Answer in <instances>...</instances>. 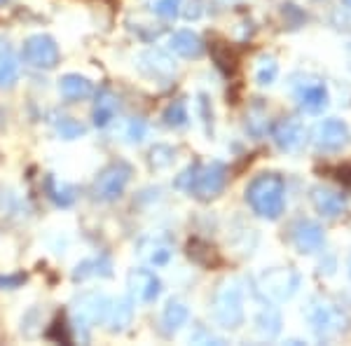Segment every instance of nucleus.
I'll list each match as a JSON object with an SVG mask.
<instances>
[{
	"mask_svg": "<svg viewBox=\"0 0 351 346\" xmlns=\"http://www.w3.org/2000/svg\"><path fill=\"white\" fill-rule=\"evenodd\" d=\"M54 129H56V134L61 136V138H66V140H75V138H80V136H84V124H80L77 120H73V117H59V120L54 122Z\"/></svg>",
	"mask_w": 351,
	"mask_h": 346,
	"instance_id": "obj_31",
	"label": "nucleus"
},
{
	"mask_svg": "<svg viewBox=\"0 0 351 346\" xmlns=\"http://www.w3.org/2000/svg\"><path fill=\"white\" fill-rule=\"evenodd\" d=\"M211 54H213L216 66L225 73V75H232V73L237 71V66H239V59H237L234 49H232L228 42H213Z\"/></svg>",
	"mask_w": 351,
	"mask_h": 346,
	"instance_id": "obj_27",
	"label": "nucleus"
},
{
	"mask_svg": "<svg viewBox=\"0 0 351 346\" xmlns=\"http://www.w3.org/2000/svg\"><path fill=\"white\" fill-rule=\"evenodd\" d=\"M309 199L311 206L316 208V213H321L324 218H339V215L347 211V197L337 190H330V187L324 185L311 187Z\"/></svg>",
	"mask_w": 351,
	"mask_h": 346,
	"instance_id": "obj_14",
	"label": "nucleus"
},
{
	"mask_svg": "<svg viewBox=\"0 0 351 346\" xmlns=\"http://www.w3.org/2000/svg\"><path fill=\"white\" fill-rule=\"evenodd\" d=\"M347 61H349V68H351V45L347 47Z\"/></svg>",
	"mask_w": 351,
	"mask_h": 346,
	"instance_id": "obj_41",
	"label": "nucleus"
},
{
	"mask_svg": "<svg viewBox=\"0 0 351 346\" xmlns=\"http://www.w3.org/2000/svg\"><path fill=\"white\" fill-rule=\"evenodd\" d=\"M337 178L342 180V183L351 185V166H342V169H337Z\"/></svg>",
	"mask_w": 351,
	"mask_h": 346,
	"instance_id": "obj_40",
	"label": "nucleus"
},
{
	"mask_svg": "<svg viewBox=\"0 0 351 346\" xmlns=\"http://www.w3.org/2000/svg\"><path fill=\"white\" fill-rule=\"evenodd\" d=\"M45 192H47V197L59 208H68L75 203V187L68 185V183H61V180H56L54 175H47V178H45Z\"/></svg>",
	"mask_w": 351,
	"mask_h": 346,
	"instance_id": "obj_24",
	"label": "nucleus"
},
{
	"mask_svg": "<svg viewBox=\"0 0 351 346\" xmlns=\"http://www.w3.org/2000/svg\"><path fill=\"white\" fill-rule=\"evenodd\" d=\"M197 112H199V117H202L204 132L211 136L213 134V108H211V101H208L206 94L197 96Z\"/></svg>",
	"mask_w": 351,
	"mask_h": 346,
	"instance_id": "obj_33",
	"label": "nucleus"
},
{
	"mask_svg": "<svg viewBox=\"0 0 351 346\" xmlns=\"http://www.w3.org/2000/svg\"><path fill=\"white\" fill-rule=\"evenodd\" d=\"M47 337L49 339H56V342H64V344L71 342V337H68V332H66V323L61 321V319L52 325V330L47 332Z\"/></svg>",
	"mask_w": 351,
	"mask_h": 346,
	"instance_id": "obj_37",
	"label": "nucleus"
},
{
	"mask_svg": "<svg viewBox=\"0 0 351 346\" xmlns=\"http://www.w3.org/2000/svg\"><path fill=\"white\" fill-rule=\"evenodd\" d=\"M311 140L319 150L324 152H339L342 147L349 145L351 132L347 122L337 120V117H328V120L319 122L311 132Z\"/></svg>",
	"mask_w": 351,
	"mask_h": 346,
	"instance_id": "obj_10",
	"label": "nucleus"
},
{
	"mask_svg": "<svg viewBox=\"0 0 351 346\" xmlns=\"http://www.w3.org/2000/svg\"><path fill=\"white\" fill-rule=\"evenodd\" d=\"M26 281V276L24 274H14V276H0V288H19L21 283Z\"/></svg>",
	"mask_w": 351,
	"mask_h": 346,
	"instance_id": "obj_39",
	"label": "nucleus"
},
{
	"mask_svg": "<svg viewBox=\"0 0 351 346\" xmlns=\"http://www.w3.org/2000/svg\"><path fill=\"white\" fill-rule=\"evenodd\" d=\"M117 110H120V101H117V96L112 94L108 87H104L99 94H96V101H94V110H92L94 127L106 129L112 120H115Z\"/></svg>",
	"mask_w": 351,
	"mask_h": 346,
	"instance_id": "obj_16",
	"label": "nucleus"
},
{
	"mask_svg": "<svg viewBox=\"0 0 351 346\" xmlns=\"http://www.w3.org/2000/svg\"><path fill=\"white\" fill-rule=\"evenodd\" d=\"M197 171H199V164H190V166L185 169V171L173 180V185L178 187V190H183V192H190L192 185H195Z\"/></svg>",
	"mask_w": 351,
	"mask_h": 346,
	"instance_id": "obj_35",
	"label": "nucleus"
},
{
	"mask_svg": "<svg viewBox=\"0 0 351 346\" xmlns=\"http://www.w3.org/2000/svg\"><path fill=\"white\" fill-rule=\"evenodd\" d=\"M213 321L225 330H237L243 325L246 309H243V286L239 279H225L218 283L216 293L211 299Z\"/></svg>",
	"mask_w": 351,
	"mask_h": 346,
	"instance_id": "obj_2",
	"label": "nucleus"
},
{
	"mask_svg": "<svg viewBox=\"0 0 351 346\" xmlns=\"http://www.w3.org/2000/svg\"><path fill=\"white\" fill-rule=\"evenodd\" d=\"M138 68L141 73H145L148 77L155 80H169L176 75V64L169 54L160 52V49H148L138 56Z\"/></svg>",
	"mask_w": 351,
	"mask_h": 346,
	"instance_id": "obj_15",
	"label": "nucleus"
},
{
	"mask_svg": "<svg viewBox=\"0 0 351 346\" xmlns=\"http://www.w3.org/2000/svg\"><path fill=\"white\" fill-rule=\"evenodd\" d=\"M291 243L298 253L302 255H309V253H316L324 248L326 243V234H324V227L314 220H295L291 225Z\"/></svg>",
	"mask_w": 351,
	"mask_h": 346,
	"instance_id": "obj_13",
	"label": "nucleus"
},
{
	"mask_svg": "<svg viewBox=\"0 0 351 346\" xmlns=\"http://www.w3.org/2000/svg\"><path fill=\"white\" fill-rule=\"evenodd\" d=\"M188 258L195 264L204 267V269H211V267H218L223 262V258H220V253L216 251V246H211V243L204 241V239H192L188 243Z\"/></svg>",
	"mask_w": 351,
	"mask_h": 346,
	"instance_id": "obj_23",
	"label": "nucleus"
},
{
	"mask_svg": "<svg viewBox=\"0 0 351 346\" xmlns=\"http://www.w3.org/2000/svg\"><path fill=\"white\" fill-rule=\"evenodd\" d=\"M169 49L173 54L183 56V59H199L204 54V42L197 33L192 31H176L171 38H169Z\"/></svg>",
	"mask_w": 351,
	"mask_h": 346,
	"instance_id": "obj_18",
	"label": "nucleus"
},
{
	"mask_svg": "<svg viewBox=\"0 0 351 346\" xmlns=\"http://www.w3.org/2000/svg\"><path fill=\"white\" fill-rule=\"evenodd\" d=\"M293 92H295L300 108H302L307 115H321V112L328 108V103H330L328 87L319 80V77L302 75L300 82L293 84Z\"/></svg>",
	"mask_w": 351,
	"mask_h": 346,
	"instance_id": "obj_8",
	"label": "nucleus"
},
{
	"mask_svg": "<svg viewBox=\"0 0 351 346\" xmlns=\"http://www.w3.org/2000/svg\"><path fill=\"white\" fill-rule=\"evenodd\" d=\"M225 183H228V166L223 162H211L204 169L199 166L190 195H195L202 201H211L225 190Z\"/></svg>",
	"mask_w": 351,
	"mask_h": 346,
	"instance_id": "obj_9",
	"label": "nucleus"
},
{
	"mask_svg": "<svg viewBox=\"0 0 351 346\" xmlns=\"http://www.w3.org/2000/svg\"><path fill=\"white\" fill-rule=\"evenodd\" d=\"M256 330L265 339H274L281 332V316L274 306H265L256 316Z\"/></svg>",
	"mask_w": 351,
	"mask_h": 346,
	"instance_id": "obj_26",
	"label": "nucleus"
},
{
	"mask_svg": "<svg viewBox=\"0 0 351 346\" xmlns=\"http://www.w3.org/2000/svg\"><path fill=\"white\" fill-rule=\"evenodd\" d=\"M138 255L152 267H164L171 260L173 248L171 243H167L160 236H150V239H143L138 243Z\"/></svg>",
	"mask_w": 351,
	"mask_h": 346,
	"instance_id": "obj_19",
	"label": "nucleus"
},
{
	"mask_svg": "<svg viewBox=\"0 0 351 346\" xmlns=\"http://www.w3.org/2000/svg\"><path fill=\"white\" fill-rule=\"evenodd\" d=\"M145 134H148V124L143 120H132L127 124V132H124L129 143H141L145 138Z\"/></svg>",
	"mask_w": 351,
	"mask_h": 346,
	"instance_id": "obj_36",
	"label": "nucleus"
},
{
	"mask_svg": "<svg viewBox=\"0 0 351 346\" xmlns=\"http://www.w3.org/2000/svg\"><path fill=\"white\" fill-rule=\"evenodd\" d=\"M110 309V297L104 293H84L73 304V319L77 328H94L99 323H106Z\"/></svg>",
	"mask_w": 351,
	"mask_h": 346,
	"instance_id": "obj_7",
	"label": "nucleus"
},
{
	"mask_svg": "<svg viewBox=\"0 0 351 346\" xmlns=\"http://www.w3.org/2000/svg\"><path fill=\"white\" fill-rule=\"evenodd\" d=\"M134 175V169L132 164L117 160V162H110L108 166H104L99 171L94 180V197L99 201H115L120 199L124 195V190H127L129 180H132Z\"/></svg>",
	"mask_w": 351,
	"mask_h": 346,
	"instance_id": "obj_5",
	"label": "nucleus"
},
{
	"mask_svg": "<svg viewBox=\"0 0 351 346\" xmlns=\"http://www.w3.org/2000/svg\"><path fill=\"white\" fill-rule=\"evenodd\" d=\"M271 138L276 147L288 155H295L307 143V129L298 117H281L279 122L271 127Z\"/></svg>",
	"mask_w": 351,
	"mask_h": 346,
	"instance_id": "obj_11",
	"label": "nucleus"
},
{
	"mask_svg": "<svg viewBox=\"0 0 351 346\" xmlns=\"http://www.w3.org/2000/svg\"><path fill=\"white\" fill-rule=\"evenodd\" d=\"M0 3H5V0H0Z\"/></svg>",
	"mask_w": 351,
	"mask_h": 346,
	"instance_id": "obj_44",
	"label": "nucleus"
},
{
	"mask_svg": "<svg viewBox=\"0 0 351 346\" xmlns=\"http://www.w3.org/2000/svg\"><path fill=\"white\" fill-rule=\"evenodd\" d=\"M349 276H351V255H349Z\"/></svg>",
	"mask_w": 351,
	"mask_h": 346,
	"instance_id": "obj_42",
	"label": "nucleus"
},
{
	"mask_svg": "<svg viewBox=\"0 0 351 346\" xmlns=\"http://www.w3.org/2000/svg\"><path fill=\"white\" fill-rule=\"evenodd\" d=\"M246 129L251 132L253 136H263L267 132V115H265V110L260 106L253 108L251 112H248L246 117Z\"/></svg>",
	"mask_w": 351,
	"mask_h": 346,
	"instance_id": "obj_32",
	"label": "nucleus"
},
{
	"mask_svg": "<svg viewBox=\"0 0 351 346\" xmlns=\"http://www.w3.org/2000/svg\"><path fill=\"white\" fill-rule=\"evenodd\" d=\"M344 3H347V5H349V8H351V0H344Z\"/></svg>",
	"mask_w": 351,
	"mask_h": 346,
	"instance_id": "obj_43",
	"label": "nucleus"
},
{
	"mask_svg": "<svg viewBox=\"0 0 351 346\" xmlns=\"http://www.w3.org/2000/svg\"><path fill=\"white\" fill-rule=\"evenodd\" d=\"M19 80V59L8 40L0 38V87H12Z\"/></svg>",
	"mask_w": 351,
	"mask_h": 346,
	"instance_id": "obj_22",
	"label": "nucleus"
},
{
	"mask_svg": "<svg viewBox=\"0 0 351 346\" xmlns=\"http://www.w3.org/2000/svg\"><path fill=\"white\" fill-rule=\"evenodd\" d=\"M112 274V264L108 258H92V260H84L75 267L73 271V279L75 281H87L92 276H110Z\"/></svg>",
	"mask_w": 351,
	"mask_h": 346,
	"instance_id": "obj_25",
	"label": "nucleus"
},
{
	"mask_svg": "<svg viewBox=\"0 0 351 346\" xmlns=\"http://www.w3.org/2000/svg\"><path fill=\"white\" fill-rule=\"evenodd\" d=\"M304 319H307L309 328L319 339H330L335 334H344L351 325L347 311L324 297L309 299L307 306H304Z\"/></svg>",
	"mask_w": 351,
	"mask_h": 346,
	"instance_id": "obj_3",
	"label": "nucleus"
},
{
	"mask_svg": "<svg viewBox=\"0 0 351 346\" xmlns=\"http://www.w3.org/2000/svg\"><path fill=\"white\" fill-rule=\"evenodd\" d=\"M129 295L134 304H152L162 293V281L150 269H132L129 271Z\"/></svg>",
	"mask_w": 351,
	"mask_h": 346,
	"instance_id": "obj_12",
	"label": "nucleus"
},
{
	"mask_svg": "<svg viewBox=\"0 0 351 346\" xmlns=\"http://www.w3.org/2000/svg\"><path fill=\"white\" fill-rule=\"evenodd\" d=\"M59 92L66 101H84L94 94V84L92 80H87L84 75L77 73H68L59 80Z\"/></svg>",
	"mask_w": 351,
	"mask_h": 346,
	"instance_id": "obj_20",
	"label": "nucleus"
},
{
	"mask_svg": "<svg viewBox=\"0 0 351 346\" xmlns=\"http://www.w3.org/2000/svg\"><path fill=\"white\" fill-rule=\"evenodd\" d=\"M276 75H279V64H276V59L274 56H263L256 68V82L260 87H269V84L276 80Z\"/></svg>",
	"mask_w": 351,
	"mask_h": 346,
	"instance_id": "obj_29",
	"label": "nucleus"
},
{
	"mask_svg": "<svg viewBox=\"0 0 351 346\" xmlns=\"http://www.w3.org/2000/svg\"><path fill=\"white\" fill-rule=\"evenodd\" d=\"M246 201L265 220H279L286 208V180L279 173H260L246 187Z\"/></svg>",
	"mask_w": 351,
	"mask_h": 346,
	"instance_id": "obj_1",
	"label": "nucleus"
},
{
	"mask_svg": "<svg viewBox=\"0 0 351 346\" xmlns=\"http://www.w3.org/2000/svg\"><path fill=\"white\" fill-rule=\"evenodd\" d=\"M134 319V302L129 297H120L115 302H110L108 316H106V323H108L110 332H124L129 325H132Z\"/></svg>",
	"mask_w": 351,
	"mask_h": 346,
	"instance_id": "obj_21",
	"label": "nucleus"
},
{
	"mask_svg": "<svg viewBox=\"0 0 351 346\" xmlns=\"http://www.w3.org/2000/svg\"><path fill=\"white\" fill-rule=\"evenodd\" d=\"M176 160V150L169 145H155L148 155V162L155 171H162V169H169Z\"/></svg>",
	"mask_w": 351,
	"mask_h": 346,
	"instance_id": "obj_30",
	"label": "nucleus"
},
{
	"mask_svg": "<svg viewBox=\"0 0 351 346\" xmlns=\"http://www.w3.org/2000/svg\"><path fill=\"white\" fill-rule=\"evenodd\" d=\"M164 124L171 129H183L185 124H188L190 115H188V106H185V101H173L171 106L164 110Z\"/></svg>",
	"mask_w": 351,
	"mask_h": 346,
	"instance_id": "obj_28",
	"label": "nucleus"
},
{
	"mask_svg": "<svg viewBox=\"0 0 351 346\" xmlns=\"http://www.w3.org/2000/svg\"><path fill=\"white\" fill-rule=\"evenodd\" d=\"M21 56L28 66L38 68V71H54L59 66V45L52 36H45V33H38V36H31L24 42V49H21Z\"/></svg>",
	"mask_w": 351,
	"mask_h": 346,
	"instance_id": "obj_6",
	"label": "nucleus"
},
{
	"mask_svg": "<svg viewBox=\"0 0 351 346\" xmlns=\"http://www.w3.org/2000/svg\"><path fill=\"white\" fill-rule=\"evenodd\" d=\"M202 12H204V10H202V0H190V5L183 10V16L188 21H195V19H199Z\"/></svg>",
	"mask_w": 351,
	"mask_h": 346,
	"instance_id": "obj_38",
	"label": "nucleus"
},
{
	"mask_svg": "<svg viewBox=\"0 0 351 346\" xmlns=\"http://www.w3.org/2000/svg\"><path fill=\"white\" fill-rule=\"evenodd\" d=\"M180 3H183V0H155L152 10H155V14L162 16V19L173 21L180 12Z\"/></svg>",
	"mask_w": 351,
	"mask_h": 346,
	"instance_id": "obj_34",
	"label": "nucleus"
},
{
	"mask_svg": "<svg viewBox=\"0 0 351 346\" xmlns=\"http://www.w3.org/2000/svg\"><path fill=\"white\" fill-rule=\"evenodd\" d=\"M300 288V274L293 267H274L258 276L256 293L263 302L281 304L288 302Z\"/></svg>",
	"mask_w": 351,
	"mask_h": 346,
	"instance_id": "obj_4",
	"label": "nucleus"
},
{
	"mask_svg": "<svg viewBox=\"0 0 351 346\" xmlns=\"http://www.w3.org/2000/svg\"><path fill=\"white\" fill-rule=\"evenodd\" d=\"M188 316H190V311H188V306H185V302H180V299H169L167 306L162 309V316H160L162 334L173 337V334L188 323Z\"/></svg>",
	"mask_w": 351,
	"mask_h": 346,
	"instance_id": "obj_17",
	"label": "nucleus"
}]
</instances>
